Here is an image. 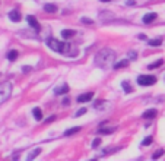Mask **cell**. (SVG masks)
<instances>
[{
  "mask_svg": "<svg viewBox=\"0 0 165 161\" xmlns=\"http://www.w3.org/2000/svg\"><path fill=\"white\" fill-rule=\"evenodd\" d=\"M116 59V53L111 49H102L98 54L95 56V65L99 68H108Z\"/></svg>",
  "mask_w": 165,
  "mask_h": 161,
  "instance_id": "1",
  "label": "cell"
},
{
  "mask_svg": "<svg viewBox=\"0 0 165 161\" xmlns=\"http://www.w3.org/2000/svg\"><path fill=\"white\" fill-rule=\"evenodd\" d=\"M47 45H48L51 50L57 51V53H67V49H69V44L58 41L56 38H48L47 40Z\"/></svg>",
  "mask_w": 165,
  "mask_h": 161,
  "instance_id": "2",
  "label": "cell"
},
{
  "mask_svg": "<svg viewBox=\"0 0 165 161\" xmlns=\"http://www.w3.org/2000/svg\"><path fill=\"white\" fill-rule=\"evenodd\" d=\"M10 94H12V84L10 82L0 84V104H3V102L6 101L9 97H10Z\"/></svg>",
  "mask_w": 165,
  "mask_h": 161,
  "instance_id": "3",
  "label": "cell"
},
{
  "mask_svg": "<svg viewBox=\"0 0 165 161\" xmlns=\"http://www.w3.org/2000/svg\"><path fill=\"white\" fill-rule=\"evenodd\" d=\"M137 84L142 86H149V85L157 84V78L152 76V75H140L137 78Z\"/></svg>",
  "mask_w": 165,
  "mask_h": 161,
  "instance_id": "4",
  "label": "cell"
},
{
  "mask_svg": "<svg viewBox=\"0 0 165 161\" xmlns=\"http://www.w3.org/2000/svg\"><path fill=\"white\" fill-rule=\"evenodd\" d=\"M26 21H28V24L32 26V28H35L37 31H40V24H38V21H37V18H35V16L28 15V16H26Z\"/></svg>",
  "mask_w": 165,
  "mask_h": 161,
  "instance_id": "5",
  "label": "cell"
},
{
  "mask_svg": "<svg viewBox=\"0 0 165 161\" xmlns=\"http://www.w3.org/2000/svg\"><path fill=\"white\" fill-rule=\"evenodd\" d=\"M9 19L10 21H13V22H19L21 19H22V16H21V12L19 10H12V12H9Z\"/></svg>",
  "mask_w": 165,
  "mask_h": 161,
  "instance_id": "6",
  "label": "cell"
},
{
  "mask_svg": "<svg viewBox=\"0 0 165 161\" xmlns=\"http://www.w3.org/2000/svg\"><path fill=\"white\" fill-rule=\"evenodd\" d=\"M157 18H158L157 13H153V12H149V13H146V15L143 16V19H142V21H143L145 24H150V22H153Z\"/></svg>",
  "mask_w": 165,
  "mask_h": 161,
  "instance_id": "7",
  "label": "cell"
},
{
  "mask_svg": "<svg viewBox=\"0 0 165 161\" xmlns=\"http://www.w3.org/2000/svg\"><path fill=\"white\" fill-rule=\"evenodd\" d=\"M92 97H94V92H86V94H82L78 97V102H86V101H91Z\"/></svg>",
  "mask_w": 165,
  "mask_h": 161,
  "instance_id": "8",
  "label": "cell"
},
{
  "mask_svg": "<svg viewBox=\"0 0 165 161\" xmlns=\"http://www.w3.org/2000/svg\"><path fill=\"white\" fill-rule=\"evenodd\" d=\"M157 113H158V111L155 110V109H152V110H148V111H145L142 117H143V119H153V117L157 116Z\"/></svg>",
  "mask_w": 165,
  "mask_h": 161,
  "instance_id": "9",
  "label": "cell"
},
{
  "mask_svg": "<svg viewBox=\"0 0 165 161\" xmlns=\"http://www.w3.org/2000/svg\"><path fill=\"white\" fill-rule=\"evenodd\" d=\"M127 66H129V60L124 59V60L117 62L116 65H114V69H123V68H127Z\"/></svg>",
  "mask_w": 165,
  "mask_h": 161,
  "instance_id": "10",
  "label": "cell"
},
{
  "mask_svg": "<svg viewBox=\"0 0 165 161\" xmlns=\"http://www.w3.org/2000/svg\"><path fill=\"white\" fill-rule=\"evenodd\" d=\"M162 65H164V60L159 59V60H157V62H153V63L148 65V69L149 70H152V69H158L159 66H162Z\"/></svg>",
  "mask_w": 165,
  "mask_h": 161,
  "instance_id": "11",
  "label": "cell"
},
{
  "mask_svg": "<svg viewBox=\"0 0 165 161\" xmlns=\"http://www.w3.org/2000/svg\"><path fill=\"white\" fill-rule=\"evenodd\" d=\"M32 114H34V117H35V120H41L42 119V111L40 107H35L32 110Z\"/></svg>",
  "mask_w": 165,
  "mask_h": 161,
  "instance_id": "12",
  "label": "cell"
},
{
  "mask_svg": "<svg viewBox=\"0 0 165 161\" xmlns=\"http://www.w3.org/2000/svg\"><path fill=\"white\" fill-rule=\"evenodd\" d=\"M79 130H81V126L70 127V129H67L66 132H64V136H70V135H74V133H78Z\"/></svg>",
  "mask_w": 165,
  "mask_h": 161,
  "instance_id": "13",
  "label": "cell"
},
{
  "mask_svg": "<svg viewBox=\"0 0 165 161\" xmlns=\"http://www.w3.org/2000/svg\"><path fill=\"white\" fill-rule=\"evenodd\" d=\"M44 10H45V12H48V13H54V12L57 10V6H56V5L48 3V5H45V6H44Z\"/></svg>",
  "mask_w": 165,
  "mask_h": 161,
  "instance_id": "14",
  "label": "cell"
},
{
  "mask_svg": "<svg viewBox=\"0 0 165 161\" xmlns=\"http://www.w3.org/2000/svg\"><path fill=\"white\" fill-rule=\"evenodd\" d=\"M18 56H19V53H18L16 50H12L8 53V59L10 60V62H15V60L18 59Z\"/></svg>",
  "mask_w": 165,
  "mask_h": 161,
  "instance_id": "15",
  "label": "cell"
},
{
  "mask_svg": "<svg viewBox=\"0 0 165 161\" xmlns=\"http://www.w3.org/2000/svg\"><path fill=\"white\" fill-rule=\"evenodd\" d=\"M73 35H74L73 29H63V31H61V37H63V38H70V37H73Z\"/></svg>",
  "mask_w": 165,
  "mask_h": 161,
  "instance_id": "16",
  "label": "cell"
},
{
  "mask_svg": "<svg viewBox=\"0 0 165 161\" xmlns=\"http://www.w3.org/2000/svg\"><path fill=\"white\" fill-rule=\"evenodd\" d=\"M40 153H41V148H35V149H34L32 153H31L29 155H28V160H29V161L34 160L35 157H38V155H40Z\"/></svg>",
  "mask_w": 165,
  "mask_h": 161,
  "instance_id": "17",
  "label": "cell"
},
{
  "mask_svg": "<svg viewBox=\"0 0 165 161\" xmlns=\"http://www.w3.org/2000/svg\"><path fill=\"white\" fill-rule=\"evenodd\" d=\"M69 91V86L66 84L63 85V86H60V88H56V94H66Z\"/></svg>",
  "mask_w": 165,
  "mask_h": 161,
  "instance_id": "18",
  "label": "cell"
},
{
  "mask_svg": "<svg viewBox=\"0 0 165 161\" xmlns=\"http://www.w3.org/2000/svg\"><path fill=\"white\" fill-rule=\"evenodd\" d=\"M161 44H162L161 38H157V40H150V41H149V45H150V47H159Z\"/></svg>",
  "mask_w": 165,
  "mask_h": 161,
  "instance_id": "19",
  "label": "cell"
},
{
  "mask_svg": "<svg viewBox=\"0 0 165 161\" xmlns=\"http://www.w3.org/2000/svg\"><path fill=\"white\" fill-rule=\"evenodd\" d=\"M123 88H124V92H127V94H130V92H133V88L130 86V84H127V82H123Z\"/></svg>",
  "mask_w": 165,
  "mask_h": 161,
  "instance_id": "20",
  "label": "cell"
},
{
  "mask_svg": "<svg viewBox=\"0 0 165 161\" xmlns=\"http://www.w3.org/2000/svg\"><path fill=\"white\" fill-rule=\"evenodd\" d=\"M152 141H153V139H152V136H146V138L143 139V142H142V145H143V146H148V145L152 144Z\"/></svg>",
  "mask_w": 165,
  "mask_h": 161,
  "instance_id": "21",
  "label": "cell"
},
{
  "mask_svg": "<svg viewBox=\"0 0 165 161\" xmlns=\"http://www.w3.org/2000/svg\"><path fill=\"white\" fill-rule=\"evenodd\" d=\"M114 129H116V127H113V129H107V127H101V129H99L98 132H99V133H105V135H107V133H111V132H114Z\"/></svg>",
  "mask_w": 165,
  "mask_h": 161,
  "instance_id": "22",
  "label": "cell"
},
{
  "mask_svg": "<svg viewBox=\"0 0 165 161\" xmlns=\"http://www.w3.org/2000/svg\"><path fill=\"white\" fill-rule=\"evenodd\" d=\"M162 154H164V149H158L157 153L152 155V158H153V160H158V158H159V157L162 155Z\"/></svg>",
  "mask_w": 165,
  "mask_h": 161,
  "instance_id": "23",
  "label": "cell"
},
{
  "mask_svg": "<svg viewBox=\"0 0 165 161\" xmlns=\"http://www.w3.org/2000/svg\"><path fill=\"white\" fill-rule=\"evenodd\" d=\"M85 113H86V109H81V110L74 114V117H81V116H82V114H85Z\"/></svg>",
  "mask_w": 165,
  "mask_h": 161,
  "instance_id": "24",
  "label": "cell"
},
{
  "mask_svg": "<svg viewBox=\"0 0 165 161\" xmlns=\"http://www.w3.org/2000/svg\"><path fill=\"white\" fill-rule=\"evenodd\" d=\"M81 21H82L83 24H94V21H91V19H89V18H82V19H81Z\"/></svg>",
  "mask_w": 165,
  "mask_h": 161,
  "instance_id": "25",
  "label": "cell"
},
{
  "mask_svg": "<svg viewBox=\"0 0 165 161\" xmlns=\"http://www.w3.org/2000/svg\"><path fill=\"white\" fill-rule=\"evenodd\" d=\"M99 144H101V139H99V138H97V139L94 141V144H92V146H94V148H97V146H98Z\"/></svg>",
  "mask_w": 165,
  "mask_h": 161,
  "instance_id": "26",
  "label": "cell"
},
{
  "mask_svg": "<svg viewBox=\"0 0 165 161\" xmlns=\"http://www.w3.org/2000/svg\"><path fill=\"white\" fill-rule=\"evenodd\" d=\"M104 106H105V102H104V101H98L97 104H95V107H97V109H101V107H104Z\"/></svg>",
  "mask_w": 165,
  "mask_h": 161,
  "instance_id": "27",
  "label": "cell"
},
{
  "mask_svg": "<svg viewBox=\"0 0 165 161\" xmlns=\"http://www.w3.org/2000/svg\"><path fill=\"white\" fill-rule=\"evenodd\" d=\"M126 5H127V6H133V5H134V2H133V0H127V2H126Z\"/></svg>",
  "mask_w": 165,
  "mask_h": 161,
  "instance_id": "28",
  "label": "cell"
},
{
  "mask_svg": "<svg viewBox=\"0 0 165 161\" xmlns=\"http://www.w3.org/2000/svg\"><path fill=\"white\" fill-rule=\"evenodd\" d=\"M137 38H139V40H146V35H137Z\"/></svg>",
  "mask_w": 165,
  "mask_h": 161,
  "instance_id": "29",
  "label": "cell"
},
{
  "mask_svg": "<svg viewBox=\"0 0 165 161\" xmlns=\"http://www.w3.org/2000/svg\"><path fill=\"white\" fill-rule=\"evenodd\" d=\"M69 102H70V100H69V98H64V100H63V104H64V106H67Z\"/></svg>",
  "mask_w": 165,
  "mask_h": 161,
  "instance_id": "30",
  "label": "cell"
},
{
  "mask_svg": "<svg viewBox=\"0 0 165 161\" xmlns=\"http://www.w3.org/2000/svg\"><path fill=\"white\" fill-rule=\"evenodd\" d=\"M22 70H24V72H29V70H31V68H29V66H25Z\"/></svg>",
  "mask_w": 165,
  "mask_h": 161,
  "instance_id": "31",
  "label": "cell"
},
{
  "mask_svg": "<svg viewBox=\"0 0 165 161\" xmlns=\"http://www.w3.org/2000/svg\"><path fill=\"white\" fill-rule=\"evenodd\" d=\"M56 119V117H54V116H51V117H48V119H47V123H50V122H53V120Z\"/></svg>",
  "mask_w": 165,
  "mask_h": 161,
  "instance_id": "32",
  "label": "cell"
},
{
  "mask_svg": "<svg viewBox=\"0 0 165 161\" xmlns=\"http://www.w3.org/2000/svg\"><path fill=\"white\" fill-rule=\"evenodd\" d=\"M101 2H110V0H101Z\"/></svg>",
  "mask_w": 165,
  "mask_h": 161,
  "instance_id": "33",
  "label": "cell"
}]
</instances>
